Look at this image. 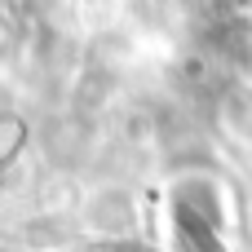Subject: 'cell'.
I'll list each match as a JSON object with an SVG mask.
<instances>
[{
	"label": "cell",
	"mask_w": 252,
	"mask_h": 252,
	"mask_svg": "<svg viewBox=\"0 0 252 252\" xmlns=\"http://www.w3.org/2000/svg\"><path fill=\"white\" fill-rule=\"evenodd\" d=\"M173 199V235L182 252H221L226 230L235 226V204L230 190L217 173L186 168L168 186Z\"/></svg>",
	"instance_id": "1"
},
{
	"label": "cell",
	"mask_w": 252,
	"mask_h": 252,
	"mask_svg": "<svg viewBox=\"0 0 252 252\" xmlns=\"http://www.w3.org/2000/svg\"><path fill=\"white\" fill-rule=\"evenodd\" d=\"M80 226H84L89 235L106 239V244L142 235V199H137V190L124 186V182H102V186H93V190L84 195V204H80Z\"/></svg>",
	"instance_id": "2"
},
{
	"label": "cell",
	"mask_w": 252,
	"mask_h": 252,
	"mask_svg": "<svg viewBox=\"0 0 252 252\" xmlns=\"http://www.w3.org/2000/svg\"><path fill=\"white\" fill-rule=\"evenodd\" d=\"M217 128L239 142L252 146V84H226L217 97Z\"/></svg>",
	"instance_id": "3"
}]
</instances>
